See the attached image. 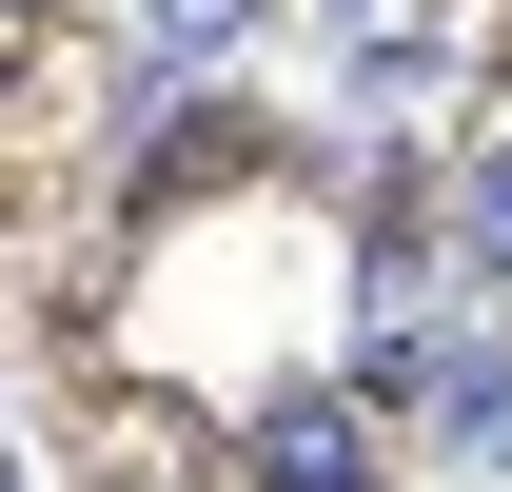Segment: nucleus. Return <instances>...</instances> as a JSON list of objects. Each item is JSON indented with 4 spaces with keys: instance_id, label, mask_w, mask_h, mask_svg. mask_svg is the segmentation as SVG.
I'll use <instances>...</instances> for the list:
<instances>
[{
    "instance_id": "obj_1",
    "label": "nucleus",
    "mask_w": 512,
    "mask_h": 492,
    "mask_svg": "<svg viewBox=\"0 0 512 492\" xmlns=\"http://www.w3.org/2000/svg\"><path fill=\"white\" fill-rule=\"evenodd\" d=\"M237 473L256 492H375V414H355V394H276Z\"/></svg>"
},
{
    "instance_id": "obj_2",
    "label": "nucleus",
    "mask_w": 512,
    "mask_h": 492,
    "mask_svg": "<svg viewBox=\"0 0 512 492\" xmlns=\"http://www.w3.org/2000/svg\"><path fill=\"white\" fill-rule=\"evenodd\" d=\"M453 276H473V296H512V138L453 178Z\"/></svg>"
},
{
    "instance_id": "obj_3",
    "label": "nucleus",
    "mask_w": 512,
    "mask_h": 492,
    "mask_svg": "<svg viewBox=\"0 0 512 492\" xmlns=\"http://www.w3.org/2000/svg\"><path fill=\"white\" fill-rule=\"evenodd\" d=\"M434 60H453L434 20H375V40H355V99H434Z\"/></svg>"
}]
</instances>
